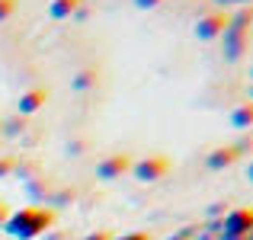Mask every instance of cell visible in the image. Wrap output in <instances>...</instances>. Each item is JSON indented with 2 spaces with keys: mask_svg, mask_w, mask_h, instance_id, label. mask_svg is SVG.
<instances>
[{
  "mask_svg": "<svg viewBox=\"0 0 253 240\" xmlns=\"http://www.w3.org/2000/svg\"><path fill=\"white\" fill-rule=\"evenodd\" d=\"M215 3H221V6H224V3H237V0H215Z\"/></svg>",
  "mask_w": 253,
  "mask_h": 240,
  "instance_id": "d4e9b609",
  "label": "cell"
},
{
  "mask_svg": "<svg viewBox=\"0 0 253 240\" xmlns=\"http://www.w3.org/2000/svg\"><path fill=\"white\" fill-rule=\"evenodd\" d=\"M131 154H125V151H119V154H106L103 160L96 163V176L103 179V183H116V179H122L125 173H131Z\"/></svg>",
  "mask_w": 253,
  "mask_h": 240,
  "instance_id": "277c9868",
  "label": "cell"
},
{
  "mask_svg": "<svg viewBox=\"0 0 253 240\" xmlns=\"http://www.w3.org/2000/svg\"><path fill=\"white\" fill-rule=\"evenodd\" d=\"M237 160H241V154L234 151V144H224V148H215L209 157H205V166L215 170V173H221V170H228V166H234Z\"/></svg>",
  "mask_w": 253,
  "mask_h": 240,
  "instance_id": "ba28073f",
  "label": "cell"
},
{
  "mask_svg": "<svg viewBox=\"0 0 253 240\" xmlns=\"http://www.w3.org/2000/svg\"><path fill=\"white\" fill-rule=\"evenodd\" d=\"M250 83H253V64H250Z\"/></svg>",
  "mask_w": 253,
  "mask_h": 240,
  "instance_id": "4316f807",
  "label": "cell"
},
{
  "mask_svg": "<svg viewBox=\"0 0 253 240\" xmlns=\"http://www.w3.org/2000/svg\"><path fill=\"white\" fill-rule=\"evenodd\" d=\"M23 128H26V119H23V116H16V119H10V122H3V135H6V138L23 135Z\"/></svg>",
  "mask_w": 253,
  "mask_h": 240,
  "instance_id": "4fadbf2b",
  "label": "cell"
},
{
  "mask_svg": "<svg viewBox=\"0 0 253 240\" xmlns=\"http://www.w3.org/2000/svg\"><path fill=\"white\" fill-rule=\"evenodd\" d=\"M45 103H48V90H45V86H32V90L19 93V99H16V112L26 119V116H32V112H39Z\"/></svg>",
  "mask_w": 253,
  "mask_h": 240,
  "instance_id": "52a82bcc",
  "label": "cell"
},
{
  "mask_svg": "<svg viewBox=\"0 0 253 240\" xmlns=\"http://www.w3.org/2000/svg\"><path fill=\"white\" fill-rule=\"evenodd\" d=\"M167 173H170V157L167 154H148V157L131 163V176H135L138 183H157V179H164Z\"/></svg>",
  "mask_w": 253,
  "mask_h": 240,
  "instance_id": "7a4b0ae2",
  "label": "cell"
},
{
  "mask_svg": "<svg viewBox=\"0 0 253 240\" xmlns=\"http://www.w3.org/2000/svg\"><path fill=\"white\" fill-rule=\"evenodd\" d=\"M13 170H16V160H10V157H0V179H3V176H10Z\"/></svg>",
  "mask_w": 253,
  "mask_h": 240,
  "instance_id": "e0dca14e",
  "label": "cell"
},
{
  "mask_svg": "<svg viewBox=\"0 0 253 240\" xmlns=\"http://www.w3.org/2000/svg\"><path fill=\"white\" fill-rule=\"evenodd\" d=\"M48 240H64V234H51V237H48Z\"/></svg>",
  "mask_w": 253,
  "mask_h": 240,
  "instance_id": "484cf974",
  "label": "cell"
},
{
  "mask_svg": "<svg viewBox=\"0 0 253 240\" xmlns=\"http://www.w3.org/2000/svg\"><path fill=\"white\" fill-rule=\"evenodd\" d=\"M84 240H112V234L109 231H93V234H86Z\"/></svg>",
  "mask_w": 253,
  "mask_h": 240,
  "instance_id": "44dd1931",
  "label": "cell"
},
{
  "mask_svg": "<svg viewBox=\"0 0 253 240\" xmlns=\"http://www.w3.org/2000/svg\"><path fill=\"white\" fill-rule=\"evenodd\" d=\"M247 240H253V234H247Z\"/></svg>",
  "mask_w": 253,
  "mask_h": 240,
  "instance_id": "f546056e",
  "label": "cell"
},
{
  "mask_svg": "<svg viewBox=\"0 0 253 240\" xmlns=\"http://www.w3.org/2000/svg\"><path fill=\"white\" fill-rule=\"evenodd\" d=\"M112 240H154L148 231H131V234H122V237H112Z\"/></svg>",
  "mask_w": 253,
  "mask_h": 240,
  "instance_id": "ac0fdd59",
  "label": "cell"
},
{
  "mask_svg": "<svg viewBox=\"0 0 253 240\" xmlns=\"http://www.w3.org/2000/svg\"><path fill=\"white\" fill-rule=\"evenodd\" d=\"M81 6H84V0H51L48 13L55 19H71L74 13H81Z\"/></svg>",
  "mask_w": 253,
  "mask_h": 240,
  "instance_id": "8fae6325",
  "label": "cell"
},
{
  "mask_svg": "<svg viewBox=\"0 0 253 240\" xmlns=\"http://www.w3.org/2000/svg\"><path fill=\"white\" fill-rule=\"evenodd\" d=\"M96 83H99V71H96V68H81L74 77H71V86H74L77 93H84V90H93Z\"/></svg>",
  "mask_w": 253,
  "mask_h": 240,
  "instance_id": "30bf717a",
  "label": "cell"
},
{
  "mask_svg": "<svg viewBox=\"0 0 253 240\" xmlns=\"http://www.w3.org/2000/svg\"><path fill=\"white\" fill-rule=\"evenodd\" d=\"M6 218H10V205H6L3 199H0V228L6 224Z\"/></svg>",
  "mask_w": 253,
  "mask_h": 240,
  "instance_id": "7402d4cb",
  "label": "cell"
},
{
  "mask_svg": "<svg viewBox=\"0 0 253 240\" xmlns=\"http://www.w3.org/2000/svg\"><path fill=\"white\" fill-rule=\"evenodd\" d=\"M196 234H199V228H196V224H186V228L173 231V234H170L167 240H196Z\"/></svg>",
  "mask_w": 253,
  "mask_h": 240,
  "instance_id": "5bb4252c",
  "label": "cell"
},
{
  "mask_svg": "<svg viewBox=\"0 0 253 240\" xmlns=\"http://www.w3.org/2000/svg\"><path fill=\"white\" fill-rule=\"evenodd\" d=\"M228 211H231V205H228V202H211V208H209V218H211V221H221V218L228 215Z\"/></svg>",
  "mask_w": 253,
  "mask_h": 240,
  "instance_id": "9a60e30c",
  "label": "cell"
},
{
  "mask_svg": "<svg viewBox=\"0 0 253 240\" xmlns=\"http://www.w3.org/2000/svg\"><path fill=\"white\" fill-rule=\"evenodd\" d=\"M164 0H135V6L138 10H154V6H161Z\"/></svg>",
  "mask_w": 253,
  "mask_h": 240,
  "instance_id": "ffe728a7",
  "label": "cell"
},
{
  "mask_svg": "<svg viewBox=\"0 0 253 240\" xmlns=\"http://www.w3.org/2000/svg\"><path fill=\"white\" fill-rule=\"evenodd\" d=\"M84 148H86V141H81V138H74V141H68V154H74V157L81 154Z\"/></svg>",
  "mask_w": 253,
  "mask_h": 240,
  "instance_id": "d6986e66",
  "label": "cell"
},
{
  "mask_svg": "<svg viewBox=\"0 0 253 240\" xmlns=\"http://www.w3.org/2000/svg\"><path fill=\"white\" fill-rule=\"evenodd\" d=\"M55 224V208H45V205H26L19 211H10L3 231L13 240H36L42 234H48V228Z\"/></svg>",
  "mask_w": 253,
  "mask_h": 240,
  "instance_id": "6da1fadb",
  "label": "cell"
},
{
  "mask_svg": "<svg viewBox=\"0 0 253 240\" xmlns=\"http://www.w3.org/2000/svg\"><path fill=\"white\" fill-rule=\"evenodd\" d=\"M247 179L253 183V157H250V163H247Z\"/></svg>",
  "mask_w": 253,
  "mask_h": 240,
  "instance_id": "cb8c5ba5",
  "label": "cell"
},
{
  "mask_svg": "<svg viewBox=\"0 0 253 240\" xmlns=\"http://www.w3.org/2000/svg\"><path fill=\"white\" fill-rule=\"evenodd\" d=\"M224 234V228H221V221H209V228H199V234L196 240H218Z\"/></svg>",
  "mask_w": 253,
  "mask_h": 240,
  "instance_id": "7c38bea8",
  "label": "cell"
},
{
  "mask_svg": "<svg viewBox=\"0 0 253 240\" xmlns=\"http://www.w3.org/2000/svg\"><path fill=\"white\" fill-rule=\"evenodd\" d=\"M231 125H234L237 131H250L253 128V99L241 103L237 109H231Z\"/></svg>",
  "mask_w": 253,
  "mask_h": 240,
  "instance_id": "9c48e42d",
  "label": "cell"
},
{
  "mask_svg": "<svg viewBox=\"0 0 253 240\" xmlns=\"http://www.w3.org/2000/svg\"><path fill=\"white\" fill-rule=\"evenodd\" d=\"M228 13L224 10H211V13H205V16H199L196 19V39H202V42H215V39H221L224 36V29H228Z\"/></svg>",
  "mask_w": 253,
  "mask_h": 240,
  "instance_id": "5b68a950",
  "label": "cell"
},
{
  "mask_svg": "<svg viewBox=\"0 0 253 240\" xmlns=\"http://www.w3.org/2000/svg\"><path fill=\"white\" fill-rule=\"evenodd\" d=\"M250 99H253V83H250Z\"/></svg>",
  "mask_w": 253,
  "mask_h": 240,
  "instance_id": "f1b7e54d",
  "label": "cell"
},
{
  "mask_svg": "<svg viewBox=\"0 0 253 240\" xmlns=\"http://www.w3.org/2000/svg\"><path fill=\"white\" fill-rule=\"evenodd\" d=\"M218 240H247V237H244V234H221Z\"/></svg>",
  "mask_w": 253,
  "mask_h": 240,
  "instance_id": "603a6c76",
  "label": "cell"
},
{
  "mask_svg": "<svg viewBox=\"0 0 253 240\" xmlns=\"http://www.w3.org/2000/svg\"><path fill=\"white\" fill-rule=\"evenodd\" d=\"M224 234H253V208L250 205H241V208H231L228 215L221 218Z\"/></svg>",
  "mask_w": 253,
  "mask_h": 240,
  "instance_id": "8992f818",
  "label": "cell"
},
{
  "mask_svg": "<svg viewBox=\"0 0 253 240\" xmlns=\"http://www.w3.org/2000/svg\"><path fill=\"white\" fill-rule=\"evenodd\" d=\"M237 3H241V6H244V3H250V0H237Z\"/></svg>",
  "mask_w": 253,
  "mask_h": 240,
  "instance_id": "83f0119b",
  "label": "cell"
},
{
  "mask_svg": "<svg viewBox=\"0 0 253 240\" xmlns=\"http://www.w3.org/2000/svg\"><path fill=\"white\" fill-rule=\"evenodd\" d=\"M13 13H16V0H0V23H6Z\"/></svg>",
  "mask_w": 253,
  "mask_h": 240,
  "instance_id": "2e32d148",
  "label": "cell"
},
{
  "mask_svg": "<svg viewBox=\"0 0 253 240\" xmlns=\"http://www.w3.org/2000/svg\"><path fill=\"white\" fill-rule=\"evenodd\" d=\"M250 32L253 29H247V26H237V23H231L228 19V29H224V61H241L244 58V51L250 48Z\"/></svg>",
  "mask_w": 253,
  "mask_h": 240,
  "instance_id": "3957f363",
  "label": "cell"
}]
</instances>
